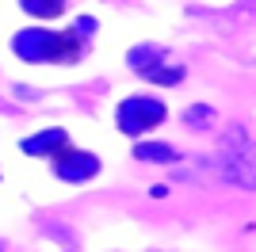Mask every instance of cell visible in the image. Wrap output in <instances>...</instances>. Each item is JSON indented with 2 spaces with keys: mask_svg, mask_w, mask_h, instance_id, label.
<instances>
[{
  "mask_svg": "<svg viewBox=\"0 0 256 252\" xmlns=\"http://www.w3.org/2000/svg\"><path fill=\"white\" fill-rule=\"evenodd\" d=\"M96 23L92 20H80L73 31H42V27H31V31H20L16 42H12V50L16 58L23 62H34V65H54V62H76L80 50H84V42H80V31H92Z\"/></svg>",
  "mask_w": 256,
  "mask_h": 252,
  "instance_id": "1",
  "label": "cell"
},
{
  "mask_svg": "<svg viewBox=\"0 0 256 252\" xmlns=\"http://www.w3.org/2000/svg\"><path fill=\"white\" fill-rule=\"evenodd\" d=\"M164 104H160L157 96H130V100H122L115 111V122L122 134L130 138H142V134H150V130H157L160 122H164Z\"/></svg>",
  "mask_w": 256,
  "mask_h": 252,
  "instance_id": "2",
  "label": "cell"
},
{
  "mask_svg": "<svg viewBox=\"0 0 256 252\" xmlns=\"http://www.w3.org/2000/svg\"><path fill=\"white\" fill-rule=\"evenodd\" d=\"M54 176L65 180V184H84V180H92L100 172V157L96 153H84V149H73L65 146L62 153H54Z\"/></svg>",
  "mask_w": 256,
  "mask_h": 252,
  "instance_id": "3",
  "label": "cell"
},
{
  "mask_svg": "<svg viewBox=\"0 0 256 252\" xmlns=\"http://www.w3.org/2000/svg\"><path fill=\"white\" fill-rule=\"evenodd\" d=\"M130 65L142 69V76L153 84H180L184 80V69L180 65H164V50L157 46H142V50L130 54Z\"/></svg>",
  "mask_w": 256,
  "mask_h": 252,
  "instance_id": "4",
  "label": "cell"
},
{
  "mask_svg": "<svg viewBox=\"0 0 256 252\" xmlns=\"http://www.w3.org/2000/svg\"><path fill=\"white\" fill-rule=\"evenodd\" d=\"M65 146H69V134H65L62 126L42 130V134L23 138V142H20V149H23V153H31V157H54V153H62Z\"/></svg>",
  "mask_w": 256,
  "mask_h": 252,
  "instance_id": "5",
  "label": "cell"
},
{
  "mask_svg": "<svg viewBox=\"0 0 256 252\" xmlns=\"http://www.w3.org/2000/svg\"><path fill=\"white\" fill-rule=\"evenodd\" d=\"M20 8L34 20H58L65 12V0H20Z\"/></svg>",
  "mask_w": 256,
  "mask_h": 252,
  "instance_id": "6",
  "label": "cell"
},
{
  "mask_svg": "<svg viewBox=\"0 0 256 252\" xmlns=\"http://www.w3.org/2000/svg\"><path fill=\"white\" fill-rule=\"evenodd\" d=\"M134 157H138V160H164V164H172L180 153H176L172 146H160V142H150V146L138 142V146H134Z\"/></svg>",
  "mask_w": 256,
  "mask_h": 252,
  "instance_id": "7",
  "label": "cell"
},
{
  "mask_svg": "<svg viewBox=\"0 0 256 252\" xmlns=\"http://www.w3.org/2000/svg\"><path fill=\"white\" fill-rule=\"evenodd\" d=\"M206 118H210V115H206V107H195V111H188V122H206Z\"/></svg>",
  "mask_w": 256,
  "mask_h": 252,
  "instance_id": "8",
  "label": "cell"
}]
</instances>
